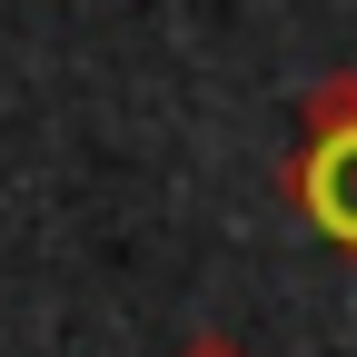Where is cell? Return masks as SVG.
<instances>
[{
	"instance_id": "obj_2",
	"label": "cell",
	"mask_w": 357,
	"mask_h": 357,
	"mask_svg": "<svg viewBox=\"0 0 357 357\" xmlns=\"http://www.w3.org/2000/svg\"><path fill=\"white\" fill-rule=\"evenodd\" d=\"M178 357H248V347H229V337H199V347H178Z\"/></svg>"
},
{
	"instance_id": "obj_1",
	"label": "cell",
	"mask_w": 357,
	"mask_h": 357,
	"mask_svg": "<svg viewBox=\"0 0 357 357\" xmlns=\"http://www.w3.org/2000/svg\"><path fill=\"white\" fill-rule=\"evenodd\" d=\"M288 208L318 238L357 258V70L318 79L298 100V159H288Z\"/></svg>"
}]
</instances>
